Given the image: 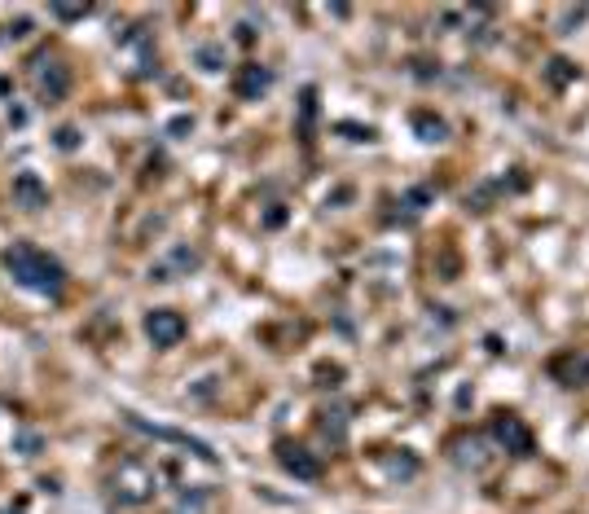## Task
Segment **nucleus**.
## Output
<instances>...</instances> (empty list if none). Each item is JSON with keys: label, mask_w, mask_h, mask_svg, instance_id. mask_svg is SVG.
I'll return each mask as SVG.
<instances>
[{"label": "nucleus", "mask_w": 589, "mask_h": 514, "mask_svg": "<svg viewBox=\"0 0 589 514\" xmlns=\"http://www.w3.org/2000/svg\"><path fill=\"white\" fill-rule=\"evenodd\" d=\"M5 264H9V273L22 281V286H31V290H44V295H57L62 286H67V269L48 255V251H40V246H27V242H18V246H9L5 251Z\"/></svg>", "instance_id": "1"}, {"label": "nucleus", "mask_w": 589, "mask_h": 514, "mask_svg": "<svg viewBox=\"0 0 589 514\" xmlns=\"http://www.w3.org/2000/svg\"><path fill=\"white\" fill-rule=\"evenodd\" d=\"M145 334L154 339V347H172L185 339V317L172 308H154L150 317H145Z\"/></svg>", "instance_id": "2"}, {"label": "nucleus", "mask_w": 589, "mask_h": 514, "mask_svg": "<svg viewBox=\"0 0 589 514\" xmlns=\"http://www.w3.org/2000/svg\"><path fill=\"white\" fill-rule=\"evenodd\" d=\"M493 435L506 444V449H515V453H528V449H532V435L523 431V422H519V418H497Z\"/></svg>", "instance_id": "3"}, {"label": "nucleus", "mask_w": 589, "mask_h": 514, "mask_svg": "<svg viewBox=\"0 0 589 514\" xmlns=\"http://www.w3.org/2000/svg\"><path fill=\"white\" fill-rule=\"evenodd\" d=\"M282 466H286L290 475H299V479H317V475H321V461L308 457L304 449H282Z\"/></svg>", "instance_id": "4"}, {"label": "nucleus", "mask_w": 589, "mask_h": 514, "mask_svg": "<svg viewBox=\"0 0 589 514\" xmlns=\"http://www.w3.org/2000/svg\"><path fill=\"white\" fill-rule=\"evenodd\" d=\"M273 84V75L264 71V66H242V75H238V93L242 97H259Z\"/></svg>", "instance_id": "5"}, {"label": "nucleus", "mask_w": 589, "mask_h": 514, "mask_svg": "<svg viewBox=\"0 0 589 514\" xmlns=\"http://www.w3.org/2000/svg\"><path fill=\"white\" fill-rule=\"evenodd\" d=\"M13 198H22L27 207H44V198H48V194H44V185H40V180L31 176V172H22L18 180H13Z\"/></svg>", "instance_id": "6"}, {"label": "nucleus", "mask_w": 589, "mask_h": 514, "mask_svg": "<svg viewBox=\"0 0 589 514\" xmlns=\"http://www.w3.org/2000/svg\"><path fill=\"white\" fill-rule=\"evenodd\" d=\"M40 93L44 97H62V93H67V66L48 62V71L40 75Z\"/></svg>", "instance_id": "7"}, {"label": "nucleus", "mask_w": 589, "mask_h": 514, "mask_svg": "<svg viewBox=\"0 0 589 514\" xmlns=\"http://www.w3.org/2000/svg\"><path fill=\"white\" fill-rule=\"evenodd\" d=\"M418 132H422V141H445V123L440 119H431V114H418Z\"/></svg>", "instance_id": "8"}, {"label": "nucleus", "mask_w": 589, "mask_h": 514, "mask_svg": "<svg viewBox=\"0 0 589 514\" xmlns=\"http://www.w3.org/2000/svg\"><path fill=\"white\" fill-rule=\"evenodd\" d=\"M198 62L207 66V71H220V66H224V48L220 44H203L198 48Z\"/></svg>", "instance_id": "9"}, {"label": "nucleus", "mask_w": 589, "mask_h": 514, "mask_svg": "<svg viewBox=\"0 0 589 514\" xmlns=\"http://www.w3.org/2000/svg\"><path fill=\"white\" fill-rule=\"evenodd\" d=\"M75 141H79L75 128H62V132H57V145H62V150H75Z\"/></svg>", "instance_id": "10"}, {"label": "nucleus", "mask_w": 589, "mask_h": 514, "mask_svg": "<svg viewBox=\"0 0 589 514\" xmlns=\"http://www.w3.org/2000/svg\"><path fill=\"white\" fill-rule=\"evenodd\" d=\"M550 66H554V71H550L554 79H567V75H571V71H567V62H550Z\"/></svg>", "instance_id": "11"}]
</instances>
